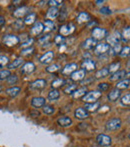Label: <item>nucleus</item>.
Masks as SVG:
<instances>
[{
    "label": "nucleus",
    "mask_w": 130,
    "mask_h": 147,
    "mask_svg": "<svg viewBox=\"0 0 130 147\" xmlns=\"http://www.w3.org/2000/svg\"><path fill=\"white\" fill-rule=\"evenodd\" d=\"M107 36V31L103 28H99V27H95L92 30V38L97 40H102L103 38Z\"/></svg>",
    "instance_id": "nucleus-7"
},
{
    "label": "nucleus",
    "mask_w": 130,
    "mask_h": 147,
    "mask_svg": "<svg viewBox=\"0 0 130 147\" xmlns=\"http://www.w3.org/2000/svg\"><path fill=\"white\" fill-rule=\"evenodd\" d=\"M32 43H33V38H28L26 41L22 42L21 47H23V49L24 48H27V47H30V45H31Z\"/></svg>",
    "instance_id": "nucleus-50"
},
{
    "label": "nucleus",
    "mask_w": 130,
    "mask_h": 147,
    "mask_svg": "<svg viewBox=\"0 0 130 147\" xmlns=\"http://www.w3.org/2000/svg\"><path fill=\"white\" fill-rule=\"evenodd\" d=\"M59 15V10L58 8L56 7H50L48 9V11H47V14H46V17L47 19H49L50 21H52L53 19H55V18H57Z\"/></svg>",
    "instance_id": "nucleus-19"
},
{
    "label": "nucleus",
    "mask_w": 130,
    "mask_h": 147,
    "mask_svg": "<svg viewBox=\"0 0 130 147\" xmlns=\"http://www.w3.org/2000/svg\"><path fill=\"white\" fill-rule=\"evenodd\" d=\"M54 111H55V109L53 108L51 105H44V106H43V113H44V114L51 115L54 113Z\"/></svg>",
    "instance_id": "nucleus-38"
},
{
    "label": "nucleus",
    "mask_w": 130,
    "mask_h": 147,
    "mask_svg": "<svg viewBox=\"0 0 130 147\" xmlns=\"http://www.w3.org/2000/svg\"><path fill=\"white\" fill-rule=\"evenodd\" d=\"M4 23H5V19H4V17L0 16V26L4 25Z\"/></svg>",
    "instance_id": "nucleus-52"
},
{
    "label": "nucleus",
    "mask_w": 130,
    "mask_h": 147,
    "mask_svg": "<svg viewBox=\"0 0 130 147\" xmlns=\"http://www.w3.org/2000/svg\"><path fill=\"white\" fill-rule=\"evenodd\" d=\"M64 40H65V37L61 36L60 34L56 35V36L54 37V42H55V44L58 45V46H59V45H62L63 42H64Z\"/></svg>",
    "instance_id": "nucleus-45"
},
{
    "label": "nucleus",
    "mask_w": 130,
    "mask_h": 147,
    "mask_svg": "<svg viewBox=\"0 0 130 147\" xmlns=\"http://www.w3.org/2000/svg\"><path fill=\"white\" fill-rule=\"evenodd\" d=\"M129 75V72H127L125 70H118L117 72L113 73L112 75L110 76V81H117V80H121L125 77V76Z\"/></svg>",
    "instance_id": "nucleus-15"
},
{
    "label": "nucleus",
    "mask_w": 130,
    "mask_h": 147,
    "mask_svg": "<svg viewBox=\"0 0 130 147\" xmlns=\"http://www.w3.org/2000/svg\"><path fill=\"white\" fill-rule=\"evenodd\" d=\"M85 110L89 111V112H95L100 108V104L98 102H94V103H86L85 105Z\"/></svg>",
    "instance_id": "nucleus-26"
},
{
    "label": "nucleus",
    "mask_w": 130,
    "mask_h": 147,
    "mask_svg": "<svg viewBox=\"0 0 130 147\" xmlns=\"http://www.w3.org/2000/svg\"><path fill=\"white\" fill-rule=\"evenodd\" d=\"M29 12V8L26 7V6H21V7H18L16 10H14L13 12V16L15 18H22V17H25L26 15L28 14Z\"/></svg>",
    "instance_id": "nucleus-11"
},
{
    "label": "nucleus",
    "mask_w": 130,
    "mask_h": 147,
    "mask_svg": "<svg viewBox=\"0 0 130 147\" xmlns=\"http://www.w3.org/2000/svg\"><path fill=\"white\" fill-rule=\"evenodd\" d=\"M20 39L18 38L17 36L15 35H12V34H8L5 35L3 37V44H5L6 46L8 47H12V46H15L19 43Z\"/></svg>",
    "instance_id": "nucleus-3"
},
{
    "label": "nucleus",
    "mask_w": 130,
    "mask_h": 147,
    "mask_svg": "<svg viewBox=\"0 0 130 147\" xmlns=\"http://www.w3.org/2000/svg\"><path fill=\"white\" fill-rule=\"evenodd\" d=\"M76 70H77V64L76 63H68V64H66L64 67H63L62 74L63 75H66V76L71 75L74 71H76Z\"/></svg>",
    "instance_id": "nucleus-13"
},
{
    "label": "nucleus",
    "mask_w": 130,
    "mask_h": 147,
    "mask_svg": "<svg viewBox=\"0 0 130 147\" xmlns=\"http://www.w3.org/2000/svg\"><path fill=\"white\" fill-rule=\"evenodd\" d=\"M65 84V80L64 79H55L52 81V83H51V87L56 89L58 87H61V86H63Z\"/></svg>",
    "instance_id": "nucleus-37"
},
{
    "label": "nucleus",
    "mask_w": 130,
    "mask_h": 147,
    "mask_svg": "<svg viewBox=\"0 0 130 147\" xmlns=\"http://www.w3.org/2000/svg\"><path fill=\"white\" fill-rule=\"evenodd\" d=\"M43 31H44L43 23L40 21H38V22H35V23L33 24L32 28L30 29V34H31L32 36H38V35H40Z\"/></svg>",
    "instance_id": "nucleus-9"
},
{
    "label": "nucleus",
    "mask_w": 130,
    "mask_h": 147,
    "mask_svg": "<svg viewBox=\"0 0 130 147\" xmlns=\"http://www.w3.org/2000/svg\"><path fill=\"white\" fill-rule=\"evenodd\" d=\"M31 105L34 108H41L45 105V98L43 97H34L31 100Z\"/></svg>",
    "instance_id": "nucleus-22"
},
{
    "label": "nucleus",
    "mask_w": 130,
    "mask_h": 147,
    "mask_svg": "<svg viewBox=\"0 0 130 147\" xmlns=\"http://www.w3.org/2000/svg\"><path fill=\"white\" fill-rule=\"evenodd\" d=\"M120 62H114V63L110 64L109 65V67L107 68L108 69V72L109 73H115V72H117L119 70V68H120Z\"/></svg>",
    "instance_id": "nucleus-34"
},
{
    "label": "nucleus",
    "mask_w": 130,
    "mask_h": 147,
    "mask_svg": "<svg viewBox=\"0 0 130 147\" xmlns=\"http://www.w3.org/2000/svg\"><path fill=\"white\" fill-rule=\"evenodd\" d=\"M11 75V72L9 69H5V70H1L0 71V80H5L7 79L9 76Z\"/></svg>",
    "instance_id": "nucleus-40"
},
{
    "label": "nucleus",
    "mask_w": 130,
    "mask_h": 147,
    "mask_svg": "<svg viewBox=\"0 0 130 147\" xmlns=\"http://www.w3.org/2000/svg\"><path fill=\"white\" fill-rule=\"evenodd\" d=\"M43 26H44V31H43V32H50V31H52L55 27L54 22L50 21V20H46V21L43 23Z\"/></svg>",
    "instance_id": "nucleus-32"
},
{
    "label": "nucleus",
    "mask_w": 130,
    "mask_h": 147,
    "mask_svg": "<svg viewBox=\"0 0 130 147\" xmlns=\"http://www.w3.org/2000/svg\"><path fill=\"white\" fill-rule=\"evenodd\" d=\"M35 20H36V13H28L24 18V23L26 25H30V24H34Z\"/></svg>",
    "instance_id": "nucleus-27"
},
{
    "label": "nucleus",
    "mask_w": 130,
    "mask_h": 147,
    "mask_svg": "<svg viewBox=\"0 0 130 147\" xmlns=\"http://www.w3.org/2000/svg\"><path fill=\"white\" fill-rule=\"evenodd\" d=\"M6 81H7V83L10 84V85H13V84H15L16 82L18 81V77L15 74H11V75L6 79Z\"/></svg>",
    "instance_id": "nucleus-43"
},
{
    "label": "nucleus",
    "mask_w": 130,
    "mask_h": 147,
    "mask_svg": "<svg viewBox=\"0 0 130 147\" xmlns=\"http://www.w3.org/2000/svg\"><path fill=\"white\" fill-rule=\"evenodd\" d=\"M53 57H54V53H53L52 51H47L46 53H44V54L39 58V61L42 64H49L53 60Z\"/></svg>",
    "instance_id": "nucleus-16"
},
{
    "label": "nucleus",
    "mask_w": 130,
    "mask_h": 147,
    "mask_svg": "<svg viewBox=\"0 0 130 147\" xmlns=\"http://www.w3.org/2000/svg\"><path fill=\"white\" fill-rule=\"evenodd\" d=\"M86 75V71L83 69H79L74 71L73 73L71 74V80L72 81H83V79L85 78Z\"/></svg>",
    "instance_id": "nucleus-10"
},
{
    "label": "nucleus",
    "mask_w": 130,
    "mask_h": 147,
    "mask_svg": "<svg viewBox=\"0 0 130 147\" xmlns=\"http://www.w3.org/2000/svg\"><path fill=\"white\" fill-rule=\"evenodd\" d=\"M8 64H9V59H8L6 56L0 55V68L6 67Z\"/></svg>",
    "instance_id": "nucleus-42"
},
{
    "label": "nucleus",
    "mask_w": 130,
    "mask_h": 147,
    "mask_svg": "<svg viewBox=\"0 0 130 147\" xmlns=\"http://www.w3.org/2000/svg\"><path fill=\"white\" fill-rule=\"evenodd\" d=\"M57 122H58L59 125L62 126V127H68V126H70L72 124V120L67 116L59 118V119L57 120Z\"/></svg>",
    "instance_id": "nucleus-28"
},
{
    "label": "nucleus",
    "mask_w": 130,
    "mask_h": 147,
    "mask_svg": "<svg viewBox=\"0 0 130 147\" xmlns=\"http://www.w3.org/2000/svg\"><path fill=\"white\" fill-rule=\"evenodd\" d=\"M75 89H77V86H76L75 84H71V85L67 86V87L64 89V93H66V94H72V92H73Z\"/></svg>",
    "instance_id": "nucleus-47"
},
{
    "label": "nucleus",
    "mask_w": 130,
    "mask_h": 147,
    "mask_svg": "<svg viewBox=\"0 0 130 147\" xmlns=\"http://www.w3.org/2000/svg\"><path fill=\"white\" fill-rule=\"evenodd\" d=\"M81 67L83 70L85 71H92V70L95 69L96 65H95V62L91 59H84L81 63Z\"/></svg>",
    "instance_id": "nucleus-12"
},
{
    "label": "nucleus",
    "mask_w": 130,
    "mask_h": 147,
    "mask_svg": "<svg viewBox=\"0 0 130 147\" xmlns=\"http://www.w3.org/2000/svg\"><path fill=\"white\" fill-rule=\"evenodd\" d=\"M103 3H104V1H96L97 5H101V4H103Z\"/></svg>",
    "instance_id": "nucleus-54"
},
{
    "label": "nucleus",
    "mask_w": 130,
    "mask_h": 147,
    "mask_svg": "<svg viewBox=\"0 0 130 147\" xmlns=\"http://www.w3.org/2000/svg\"><path fill=\"white\" fill-rule=\"evenodd\" d=\"M96 141H97L99 145L102 147H109L111 145V143H112L111 138L108 135H106V134H99V135H97Z\"/></svg>",
    "instance_id": "nucleus-6"
},
{
    "label": "nucleus",
    "mask_w": 130,
    "mask_h": 147,
    "mask_svg": "<svg viewBox=\"0 0 130 147\" xmlns=\"http://www.w3.org/2000/svg\"><path fill=\"white\" fill-rule=\"evenodd\" d=\"M106 39H107V44H108L109 46H110V47L114 46V45L118 44L119 41L121 40L120 32H118V31H115V32L111 33L109 36H107Z\"/></svg>",
    "instance_id": "nucleus-4"
},
{
    "label": "nucleus",
    "mask_w": 130,
    "mask_h": 147,
    "mask_svg": "<svg viewBox=\"0 0 130 147\" xmlns=\"http://www.w3.org/2000/svg\"><path fill=\"white\" fill-rule=\"evenodd\" d=\"M74 115H75V117L77 118V119H85V118L88 117V112L84 108L79 107V108H77L75 110Z\"/></svg>",
    "instance_id": "nucleus-24"
},
{
    "label": "nucleus",
    "mask_w": 130,
    "mask_h": 147,
    "mask_svg": "<svg viewBox=\"0 0 130 147\" xmlns=\"http://www.w3.org/2000/svg\"><path fill=\"white\" fill-rule=\"evenodd\" d=\"M49 5L51 6V7H56L59 5H61V4L63 3L62 1H60V0H50V1H48Z\"/></svg>",
    "instance_id": "nucleus-48"
},
{
    "label": "nucleus",
    "mask_w": 130,
    "mask_h": 147,
    "mask_svg": "<svg viewBox=\"0 0 130 147\" xmlns=\"http://www.w3.org/2000/svg\"><path fill=\"white\" fill-rule=\"evenodd\" d=\"M120 102H121V104L124 105V106H129V104H130V94L129 93H127V94H125L124 96H122Z\"/></svg>",
    "instance_id": "nucleus-41"
},
{
    "label": "nucleus",
    "mask_w": 130,
    "mask_h": 147,
    "mask_svg": "<svg viewBox=\"0 0 130 147\" xmlns=\"http://www.w3.org/2000/svg\"><path fill=\"white\" fill-rule=\"evenodd\" d=\"M121 49H122V47H121V45L118 43V44L110 47V49H109L108 52H109V54H111V55H117V54H119V53H120Z\"/></svg>",
    "instance_id": "nucleus-36"
},
{
    "label": "nucleus",
    "mask_w": 130,
    "mask_h": 147,
    "mask_svg": "<svg viewBox=\"0 0 130 147\" xmlns=\"http://www.w3.org/2000/svg\"><path fill=\"white\" fill-rule=\"evenodd\" d=\"M1 90H2V86L0 85V91H1Z\"/></svg>",
    "instance_id": "nucleus-55"
},
{
    "label": "nucleus",
    "mask_w": 130,
    "mask_h": 147,
    "mask_svg": "<svg viewBox=\"0 0 130 147\" xmlns=\"http://www.w3.org/2000/svg\"><path fill=\"white\" fill-rule=\"evenodd\" d=\"M89 20H90V15L87 12H80L77 17H76V22L79 24L89 22Z\"/></svg>",
    "instance_id": "nucleus-20"
},
{
    "label": "nucleus",
    "mask_w": 130,
    "mask_h": 147,
    "mask_svg": "<svg viewBox=\"0 0 130 147\" xmlns=\"http://www.w3.org/2000/svg\"><path fill=\"white\" fill-rule=\"evenodd\" d=\"M109 88V84L107 83H100L98 85V91H100V92H104V91H106L107 89Z\"/></svg>",
    "instance_id": "nucleus-49"
},
{
    "label": "nucleus",
    "mask_w": 130,
    "mask_h": 147,
    "mask_svg": "<svg viewBox=\"0 0 130 147\" xmlns=\"http://www.w3.org/2000/svg\"><path fill=\"white\" fill-rule=\"evenodd\" d=\"M86 92H87V86H83V87H81V88L75 89V90L72 92L71 96L73 97L74 99L81 98V97H83L84 95L86 94Z\"/></svg>",
    "instance_id": "nucleus-18"
},
{
    "label": "nucleus",
    "mask_w": 130,
    "mask_h": 147,
    "mask_svg": "<svg viewBox=\"0 0 130 147\" xmlns=\"http://www.w3.org/2000/svg\"><path fill=\"white\" fill-rule=\"evenodd\" d=\"M74 31H75V25L73 23H67V24H63L59 28V34L63 37H66L71 35Z\"/></svg>",
    "instance_id": "nucleus-2"
},
{
    "label": "nucleus",
    "mask_w": 130,
    "mask_h": 147,
    "mask_svg": "<svg viewBox=\"0 0 130 147\" xmlns=\"http://www.w3.org/2000/svg\"><path fill=\"white\" fill-rule=\"evenodd\" d=\"M35 64L33 62H26L21 68V72L25 74H30L35 70Z\"/></svg>",
    "instance_id": "nucleus-21"
},
{
    "label": "nucleus",
    "mask_w": 130,
    "mask_h": 147,
    "mask_svg": "<svg viewBox=\"0 0 130 147\" xmlns=\"http://www.w3.org/2000/svg\"><path fill=\"white\" fill-rule=\"evenodd\" d=\"M45 86H46V80L44 79H37L30 84V88L35 89V90H40V89L44 88Z\"/></svg>",
    "instance_id": "nucleus-17"
},
{
    "label": "nucleus",
    "mask_w": 130,
    "mask_h": 147,
    "mask_svg": "<svg viewBox=\"0 0 130 147\" xmlns=\"http://www.w3.org/2000/svg\"><path fill=\"white\" fill-rule=\"evenodd\" d=\"M22 63H23V59H22L21 57H18V58H16L13 62H11V63L8 64L7 66H8L9 69H14V68H16L19 65H21Z\"/></svg>",
    "instance_id": "nucleus-33"
},
{
    "label": "nucleus",
    "mask_w": 130,
    "mask_h": 147,
    "mask_svg": "<svg viewBox=\"0 0 130 147\" xmlns=\"http://www.w3.org/2000/svg\"><path fill=\"white\" fill-rule=\"evenodd\" d=\"M129 84H130V80L129 78H127V79H123L121 80V81H118V83L116 84V87L118 90H122V89H126L129 87Z\"/></svg>",
    "instance_id": "nucleus-29"
},
{
    "label": "nucleus",
    "mask_w": 130,
    "mask_h": 147,
    "mask_svg": "<svg viewBox=\"0 0 130 147\" xmlns=\"http://www.w3.org/2000/svg\"><path fill=\"white\" fill-rule=\"evenodd\" d=\"M120 37L124 42H128L129 38H130V29H129V26L125 27L123 29L122 33H120Z\"/></svg>",
    "instance_id": "nucleus-31"
},
{
    "label": "nucleus",
    "mask_w": 130,
    "mask_h": 147,
    "mask_svg": "<svg viewBox=\"0 0 130 147\" xmlns=\"http://www.w3.org/2000/svg\"><path fill=\"white\" fill-rule=\"evenodd\" d=\"M101 96H102V92H100L98 90H92L86 93L82 97V100L85 103H94V102H97V100Z\"/></svg>",
    "instance_id": "nucleus-1"
},
{
    "label": "nucleus",
    "mask_w": 130,
    "mask_h": 147,
    "mask_svg": "<svg viewBox=\"0 0 130 147\" xmlns=\"http://www.w3.org/2000/svg\"><path fill=\"white\" fill-rule=\"evenodd\" d=\"M109 49H110V46L107 43H99L94 48V54L98 55V56L99 55H103L108 52Z\"/></svg>",
    "instance_id": "nucleus-8"
},
{
    "label": "nucleus",
    "mask_w": 130,
    "mask_h": 147,
    "mask_svg": "<svg viewBox=\"0 0 130 147\" xmlns=\"http://www.w3.org/2000/svg\"><path fill=\"white\" fill-rule=\"evenodd\" d=\"M58 70H59V66L57 64H51V65L46 67V71L49 72V73H53V72H56Z\"/></svg>",
    "instance_id": "nucleus-44"
},
{
    "label": "nucleus",
    "mask_w": 130,
    "mask_h": 147,
    "mask_svg": "<svg viewBox=\"0 0 130 147\" xmlns=\"http://www.w3.org/2000/svg\"><path fill=\"white\" fill-rule=\"evenodd\" d=\"M20 91H21V88H20V87H17V86H13V87H11V88L6 89L5 92H6V94H7L8 96L16 97L20 93Z\"/></svg>",
    "instance_id": "nucleus-25"
},
{
    "label": "nucleus",
    "mask_w": 130,
    "mask_h": 147,
    "mask_svg": "<svg viewBox=\"0 0 130 147\" xmlns=\"http://www.w3.org/2000/svg\"><path fill=\"white\" fill-rule=\"evenodd\" d=\"M31 114L32 115H36V116H39V114H40V113L37 111V112H31ZM36 116H35V117H36Z\"/></svg>",
    "instance_id": "nucleus-53"
},
{
    "label": "nucleus",
    "mask_w": 130,
    "mask_h": 147,
    "mask_svg": "<svg viewBox=\"0 0 130 147\" xmlns=\"http://www.w3.org/2000/svg\"><path fill=\"white\" fill-rule=\"evenodd\" d=\"M120 95H121L120 90H118L117 88H113L112 90L108 93V96H107V97H108L109 101H112V102H114V101H116L117 99L120 97Z\"/></svg>",
    "instance_id": "nucleus-23"
},
{
    "label": "nucleus",
    "mask_w": 130,
    "mask_h": 147,
    "mask_svg": "<svg viewBox=\"0 0 130 147\" xmlns=\"http://www.w3.org/2000/svg\"><path fill=\"white\" fill-rule=\"evenodd\" d=\"M33 51H34V48H33L32 46L31 47H27V48L22 49L20 55H21V56H29V55H31L33 53Z\"/></svg>",
    "instance_id": "nucleus-39"
},
{
    "label": "nucleus",
    "mask_w": 130,
    "mask_h": 147,
    "mask_svg": "<svg viewBox=\"0 0 130 147\" xmlns=\"http://www.w3.org/2000/svg\"><path fill=\"white\" fill-rule=\"evenodd\" d=\"M100 13L102 14H110L111 13V10L109 7H101L100 8Z\"/></svg>",
    "instance_id": "nucleus-51"
},
{
    "label": "nucleus",
    "mask_w": 130,
    "mask_h": 147,
    "mask_svg": "<svg viewBox=\"0 0 130 147\" xmlns=\"http://www.w3.org/2000/svg\"><path fill=\"white\" fill-rule=\"evenodd\" d=\"M108 74H109V72H108V69H107V68H101V69H99L95 73V78L96 79L104 78V77H106V76H108Z\"/></svg>",
    "instance_id": "nucleus-30"
},
{
    "label": "nucleus",
    "mask_w": 130,
    "mask_h": 147,
    "mask_svg": "<svg viewBox=\"0 0 130 147\" xmlns=\"http://www.w3.org/2000/svg\"><path fill=\"white\" fill-rule=\"evenodd\" d=\"M60 97V92L57 89H53V90L49 91L48 93V98L50 100H57Z\"/></svg>",
    "instance_id": "nucleus-35"
},
{
    "label": "nucleus",
    "mask_w": 130,
    "mask_h": 147,
    "mask_svg": "<svg viewBox=\"0 0 130 147\" xmlns=\"http://www.w3.org/2000/svg\"><path fill=\"white\" fill-rule=\"evenodd\" d=\"M121 127V119L120 118H112L108 120L106 123V129L109 131H114Z\"/></svg>",
    "instance_id": "nucleus-5"
},
{
    "label": "nucleus",
    "mask_w": 130,
    "mask_h": 147,
    "mask_svg": "<svg viewBox=\"0 0 130 147\" xmlns=\"http://www.w3.org/2000/svg\"><path fill=\"white\" fill-rule=\"evenodd\" d=\"M97 45V41L95 39L91 38H87L85 41H83V43L81 44V47L85 50H90V49L94 48V47Z\"/></svg>",
    "instance_id": "nucleus-14"
},
{
    "label": "nucleus",
    "mask_w": 130,
    "mask_h": 147,
    "mask_svg": "<svg viewBox=\"0 0 130 147\" xmlns=\"http://www.w3.org/2000/svg\"><path fill=\"white\" fill-rule=\"evenodd\" d=\"M129 51H130V47L129 46H125V47H123V48L121 49L119 55H120L121 57H126V56H128V55H129Z\"/></svg>",
    "instance_id": "nucleus-46"
}]
</instances>
